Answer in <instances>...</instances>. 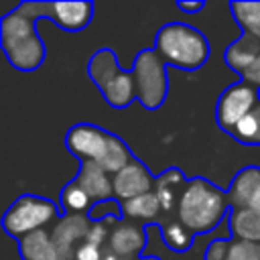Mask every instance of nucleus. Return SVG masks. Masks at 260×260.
Wrapping results in <instances>:
<instances>
[{
    "mask_svg": "<svg viewBox=\"0 0 260 260\" xmlns=\"http://www.w3.org/2000/svg\"><path fill=\"white\" fill-rule=\"evenodd\" d=\"M228 211H232L228 193L201 177L187 181L177 205L179 221L193 234L213 232L225 219Z\"/></svg>",
    "mask_w": 260,
    "mask_h": 260,
    "instance_id": "f257e3e1",
    "label": "nucleus"
},
{
    "mask_svg": "<svg viewBox=\"0 0 260 260\" xmlns=\"http://www.w3.org/2000/svg\"><path fill=\"white\" fill-rule=\"evenodd\" d=\"M0 45L8 63L18 71H35L45 59V45L37 32V20L18 6L0 20Z\"/></svg>",
    "mask_w": 260,
    "mask_h": 260,
    "instance_id": "f03ea898",
    "label": "nucleus"
},
{
    "mask_svg": "<svg viewBox=\"0 0 260 260\" xmlns=\"http://www.w3.org/2000/svg\"><path fill=\"white\" fill-rule=\"evenodd\" d=\"M156 55L175 69L195 71L209 57V43L201 30L185 22H169L154 37Z\"/></svg>",
    "mask_w": 260,
    "mask_h": 260,
    "instance_id": "7ed1b4c3",
    "label": "nucleus"
},
{
    "mask_svg": "<svg viewBox=\"0 0 260 260\" xmlns=\"http://www.w3.org/2000/svg\"><path fill=\"white\" fill-rule=\"evenodd\" d=\"M89 79L100 87L104 100L112 108H126L136 100V83L132 71H122L112 49H100L87 63Z\"/></svg>",
    "mask_w": 260,
    "mask_h": 260,
    "instance_id": "20e7f679",
    "label": "nucleus"
},
{
    "mask_svg": "<svg viewBox=\"0 0 260 260\" xmlns=\"http://www.w3.org/2000/svg\"><path fill=\"white\" fill-rule=\"evenodd\" d=\"M59 213V207L45 197L20 195L4 213L2 228L8 236L20 240L32 232L45 230V225L53 223Z\"/></svg>",
    "mask_w": 260,
    "mask_h": 260,
    "instance_id": "39448f33",
    "label": "nucleus"
},
{
    "mask_svg": "<svg viewBox=\"0 0 260 260\" xmlns=\"http://www.w3.org/2000/svg\"><path fill=\"white\" fill-rule=\"evenodd\" d=\"M132 75L136 83V100L146 110H156L167 100V63L156 55L154 49H142L132 65Z\"/></svg>",
    "mask_w": 260,
    "mask_h": 260,
    "instance_id": "423d86ee",
    "label": "nucleus"
},
{
    "mask_svg": "<svg viewBox=\"0 0 260 260\" xmlns=\"http://www.w3.org/2000/svg\"><path fill=\"white\" fill-rule=\"evenodd\" d=\"M18 8L28 14L32 20L49 18L57 26L65 30H81L89 24L91 14H93V4L91 2H41V0H24L18 4Z\"/></svg>",
    "mask_w": 260,
    "mask_h": 260,
    "instance_id": "0eeeda50",
    "label": "nucleus"
},
{
    "mask_svg": "<svg viewBox=\"0 0 260 260\" xmlns=\"http://www.w3.org/2000/svg\"><path fill=\"white\" fill-rule=\"evenodd\" d=\"M258 89L238 81L234 85H230L228 89L221 91L219 100H217V108H215V120L219 124V128L223 132H232L238 122L258 104Z\"/></svg>",
    "mask_w": 260,
    "mask_h": 260,
    "instance_id": "6e6552de",
    "label": "nucleus"
},
{
    "mask_svg": "<svg viewBox=\"0 0 260 260\" xmlns=\"http://www.w3.org/2000/svg\"><path fill=\"white\" fill-rule=\"evenodd\" d=\"M110 132L93 124H75L65 134V146L81 160L100 162L108 148Z\"/></svg>",
    "mask_w": 260,
    "mask_h": 260,
    "instance_id": "1a4fd4ad",
    "label": "nucleus"
},
{
    "mask_svg": "<svg viewBox=\"0 0 260 260\" xmlns=\"http://www.w3.org/2000/svg\"><path fill=\"white\" fill-rule=\"evenodd\" d=\"M91 219L81 213H65L55 228L51 230V240L59 252V260H71L75 258V250L81 242H85V236L91 228Z\"/></svg>",
    "mask_w": 260,
    "mask_h": 260,
    "instance_id": "9d476101",
    "label": "nucleus"
},
{
    "mask_svg": "<svg viewBox=\"0 0 260 260\" xmlns=\"http://www.w3.org/2000/svg\"><path fill=\"white\" fill-rule=\"evenodd\" d=\"M112 183H114V197L120 201H128L138 195L154 191L156 177H152V173L138 158H132L122 171H118L112 177Z\"/></svg>",
    "mask_w": 260,
    "mask_h": 260,
    "instance_id": "9b49d317",
    "label": "nucleus"
},
{
    "mask_svg": "<svg viewBox=\"0 0 260 260\" xmlns=\"http://www.w3.org/2000/svg\"><path fill=\"white\" fill-rule=\"evenodd\" d=\"M146 246V230L130 221H118L108 240V252L122 260H136Z\"/></svg>",
    "mask_w": 260,
    "mask_h": 260,
    "instance_id": "f8f14e48",
    "label": "nucleus"
},
{
    "mask_svg": "<svg viewBox=\"0 0 260 260\" xmlns=\"http://www.w3.org/2000/svg\"><path fill=\"white\" fill-rule=\"evenodd\" d=\"M89 197L93 203L104 201V199H112L114 197V183H112V175L106 173L98 162L93 160H85L81 162L75 179H73Z\"/></svg>",
    "mask_w": 260,
    "mask_h": 260,
    "instance_id": "ddd939ff",
    "label": "nucleus"
},
{
    "mask_svg": "<svg viewBox=\"0 0 260 260\" xmlns=\"http://www.w3.org/2000/svg\"><path fill=\"white\" fill-rule=\"evenodd\" d=\"M260 187V169L258 167H244L242 171L236 173L232 187L228 191L230 207L232 209H244L250 207V201L254 193Z\"/></svg>",
    "mask_w": 260,
    "mask_h": 260,
    "instance_id": "4468645a",
    "label": "nucleus"
},
{
    "mask_svg": "<svg viewBox=\"0 0 260 260\" xmlns=\"http://www.w3.org/2000/svg\"><path fill=\"white\" fill-rule=\"evenodd\" d=\"M260 55V41L252 35L242 32L232 45H228V49L223 51V59L225 63L236 71V73H244Z\"/></svg>",
    "mask_w": 260,
    "mask_h": 260,
    "instance_id": "2eb2a0df",
    "label": "nucleus"
},
{
    "mask_svg": "<svg viewBox=\"0 0 260 260\" xmlns=\"http://www.w3.org/2000/svg\"><path fill=\"white\" fill-rule=\"evenodd\" d=\"M185 185H187V179L179 169H169L156 177L154 193L162 205V211H173V209L177 211V205H179Z\"/></svg>",
    "mask_w": 260,
    "mask_h": 260,
    "instance_id": "dca6fc26",
    "label": "nucleus"
},
{
    "mask_svg": "<svg viewBox=\"0 0 260 260\" xmlns=\"http://www.w3.org/2000/svg\"><path fill=\"white\" fill-rule=\"evenodd\" d=\"M18 254L22 260H59V252L47 230H39L20 238Z\"/></svg>",
    "mask_w": 260,
    "mask_h": 260,
    "instance_id": "f3484780",
    "label": "nucleus"
},
{
    "mask_svg": "<svg viewBox=\"0 0 260 260\" xmlns=\"http://www.w3.org/2000/svg\"><path fill=\"white\" fill-rule=\"evenodd\" d=\"M228 223H230V232L238 240L260 244V211L258 209H252V207L232 209Z\"/></svg>",
    "mask_w": 260,
    "mask_h": 260,
    "instance_id": "a211bd4d",
    "label": "nucleus"
},
{
    "mask_svg": "<svg viewBox=\"0 0 260 260\" xmlns=\"http://www.w3.org/2000/svg\"><path fill=\"white\" fill-rule=\"evenodd\" d=\"M162 211V205L154 191L138 195L134 199L122 201V213L126 219H140V221H152Z\"/></svg>",
    "mask_w": 260,
    "mask_h": 260,
    "instance_id": "6ab92c4d",
    "label": "nucleus"
},
{
    "mask_svg": "<svg viewBox=\"0 0 260 260\" xmlns=\"http://www.w3.org/2000/svg\"><path fill=\"white\" fill-rule=\"evenodd\" d=\"M234 20L246 35H252L260 41V0H236L230 2Z\"/></svg>",
    "mask_w": 260,
    "mask_h": 260,
    "instance_id": "aec40b11",
    "label": "nucleus"
},
{
    "mask_svg": "<svg viewBox=\"0 0 260 260\" xmlns=\"http://www.w3.org/2000/svg\"><path fill=\"white\" fill-rule=\"evenodd\" d=\"M134 156H132V152H130V148L126 146V142L122 140V138H118L116 134H110V140H108V148H106V152H104V156H102V160L98 162L106 173H110L112 177L118 173V171H122L130 160H132Z\"/></svg>",
    "mask_w": 260,
    "mask_h": 260,
    "instance_id": "412c9836",
    "label": "nucleus"
},
{
    "mask_svg": "<svg viewBox=\"0 0 260 260\" xmlns=\"http://www.w3.org/2000/svg\"><path fill=\"white\" fill-rule=\"evenodd\" d=\"M91 205H93L91 197L75 181H71L67 187H63V191H61V209L65 213H81V215H85V213H89Z\"/></svg>",
    "mask_w": 260,
    "mask_h": 260,
    "instance_id": "4be33fe9",
    "label": "nucleus"
},
{
    "mask_svg": "<svg viewBox=\"0 0 260 260\" xmlns=\"http://www.w3.org/2000/svg\"><path fill=\"white\" fill-rule=\"evenodd\" d=\"M230 134L238 142H244V144H260V102L238 122V126Z\"/></svg>",
    "mask_w": 260,
    "mask_h": 260,
    "instance_id": "5701e85b",
    "label": "nucleus"
},
{
    "mask_svg": "<svg viewBox=\"0 0 260 260\" xmlns=\"http://www.w3.org/2000/svg\"><path fill=\"white\" fill-rule=\"evenodd\" d=\"M160 236L169 250L173 252H187L193 244V232L185 228L181 221H171L160 228Z\"/></svg>",
    "mask_w": 260,
    "mask_h": 260,
    "instance_id": "b1692460",
    "label": "nucleus"
},
{
    "mask_svg": "<svg viewBox=\"0 0 260 260\" xmlns=\"http://www.w3.org/2000/svg\"><path fill=\"white\" fill-rule=\"evenodd\" d=\"M87 217L91 221H104L108 217H116V219H122L124 213H122V203H118L114 197L112 199H104V201H98L91 205Z\"/></svg>",
    "mask_w": 260,
    "mask_h": 260,
    "instance_id": "393cba45",
    "label": "nucleus"
},
{
    "mask_svg": "<svg viewBox=\"0 0 260 260\" xmlns=\"http://www.w3.org/2000/svg\"><path fill=\"white\" fill-rule=\"evenodd\" d=\"M228 260H260V244L236 240L230 246Z\"/></svg>",
    "mask_w": 260,
    "mask_h": 260,
    "instance_id": "a878e982",
    "label": "nucleus"
},
{
    "mask_svg": "<svg viewBox=\"0 0 260 260\" xmlns=\"http://www.w3.org/2000/svg\"><path fill=\"white\" fill-rule=\"evenodd\" d=\"M120 219H116V217H108V219H104V221H93L91 223V228H89V232H87V236H85V242H89V244H93V246H98V248H102L108 240H110V223H118Z\"/></svg>",
    "mask_w": 260,
    "mask_h": 260,
    "instance_id": "bb28decb",
    "label": "nucleus"
},
{
    "mask_svg": "<svg viewBox=\"0 0 260 260\" xmlns=\"http://www.w3.org/2000/svg\"><path fill=\"white\" fill-rule=\"evenodd\" d=\"M230 246H232V242L225 238H217V240L209 242L205 248V260H228Z\"/></svg>",
    "mask_w": 260,
    "mask_h": 260,
    "instance_id": "cd10ccee",
    "label": "nucleus"
},
{
    "mask_svg": "<svg viewBox=\"0 0 260 260\" xmlns=\"http://www.w3.org/2000/svg\"><path fill=\"white\" fill-rule=\"evenodd\" d=\"M73 260H104V254H102V248H98L89 242H81L75 250Z\"/></svg>",
    "mask_w": 260,
    "mask_h": 260,
    "instance_id": "c85d7f7f",
    "label": "nucleus"
},
{
    "mask_svg": "<svg viewBox=\"0 0 260 260\" xmlns=\"http://www.w3.org/2000/svg\"><path fill=\"white\" fill-rule=\"evenodd\" d=\"M242 77V81L244 83H248V85H252V87H256V89H260V55L256 57V61L240 75Z\"/></svg>",
    "mask_w": 260,
    "mask_h": 260,
    "instance_id": "c756f323",
    "label": "nucleus"
},
{
    "mask_svg": "<svg viewBox=\"0 0 260 260\" xmlns=\"http://www.w3.org/2000/svg\"><path fill=\"white\" fill-rule=\"evenodd\" d=\"M203 6H205V4H203L201 0H193V2L177 0V8H179V10H183V12H187V14H195V12H199Z\"/></svg>",
    "mask_w": 260,
    "mask_h": 260,
    "instance_id": "7c9ffc66",
    "label": "nucleus"
},
{
    "mask_svg": "<svg viewBox=\"0 0 260 260\" xmlns=\"http://www.w3.org/2000/svg\"><path fill=\"white\" fill-rule=\"evenodd\" d=\"M250 207L260 211V187H258V191L254 193V197H252V201H250Z\"/></svg>",
    "mask_w": 260,
    "mask_h": 260,
    "instance_id": "2f4dec72",
    "label": "nucleus"
},
{
    "mask_svg": "<svg viewBox=\"0 0 260 260\" xmlns=\"http://www.w3.org/2000/svg\"><path fill=\"white\" fill-rule=\"evenodd\" d=\"M104 260H122V258H118V256L112 254V252H106V254H104Z\"/></svg>",
    "mask_w": 260,
    "mask_h": 260,
    "instance_id": "473e14b6",
    "label": "nucleus"
},
{
    "mask_svg": "<svg viewBox=\"0 0 260 260\" xmlns=\"http://www.w3.org/2000/svg\"><path fill=\"white\" fill-rule=\"evenodd\" d=\"M140 260H158L156 256H146V258H140Z\"/></svg>",
    "mask_w": 260,
    "mask_h": 260,
    "instance_id": "72a5a7b5",
    "label": "nucleus"
}]
</instances>
